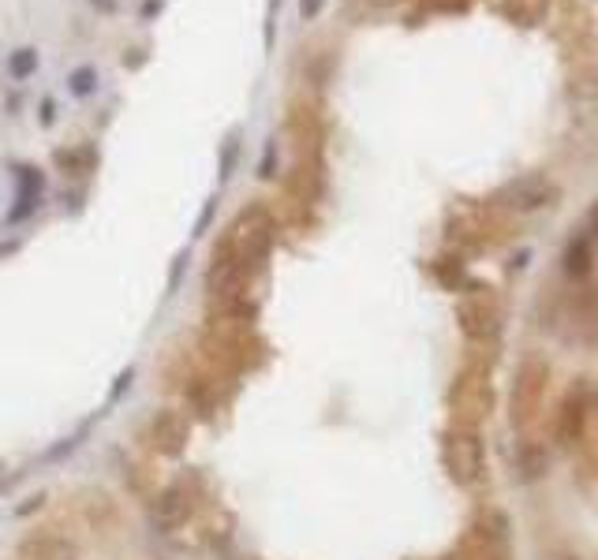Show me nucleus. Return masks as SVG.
Wrapping results in <instances>:
<instances>
[{
    "label": "nucleus",
    "mask_w": 598,
    "mask_h": 560,
    "mask_svg": "<svg viewBox=\"0 0 598 560\" xmlns=\"http://www.w3.org/2000/svg\"><path fill=\"white\" fill-rule=\"evenodd\" d=\"M442 460L449 467V475L456 482H479L483 478V445H479V437L471 434L468 426H460V430H449L442 441Z\"/></svg>",
    "instance_id": "1"
},
{
    "label": "nucleus",
    "mask_w": 598,
    "mask_h": 560,
    "mask_svg": "<svg viewBox=\"0 0 598 560\" xmlns=\"http://www.w3.org/2000/svg\"><path fill=\"white\" fill-rule=\"evenodd\" d=\"M557 198V187L542 172H524V176H516L509 180L505 187L498 191V202L505 210H516V213H535L542 206H550Z\"/></svg>",
    "instance_id": "2"
},
{
    "label": "nucleus",
    "mask_w": 598,
    "mask_h": 560,
    "mask_svg": "<svg viewBox=\"0 0 598 560\" xmlns=\"http://www.w3.org/2000/svg\"><path fill=\"white\" fill-rule=\"evenodd\" d=\"M270 239H273V224L266 217V210H247L236 224V239H232V254L240 258L243 266H255L266 258L270 251Z\"/></svg>",
    "instance_id": "3"
},
{
    "label": "nucleus",
    "mask_w": 598,
    "mask_h": 560,
    "mask_svg": "<svg viewBox=\"0 0 598 560\" xmlns=\"http://www.w3.org/2000/svg\"><path fill=\"white\" fill-rule=\"evenodd\" d=\"M587 415H591V389L576 385L572 392H565V400L557 407L554 419V437L561 445H576L587 434Z\"/></svg>",
    "instance_id": "4"
},
{
    "label": "nucleus",
    "mask_w": 598,
    "mask_h": 560,
    "mask_svg": "<svg viewBox=\"0 0 598 560\" xmlns=\"http://www.w3.org/2000/svg\"><path fill=\"white\" fill-rule=\"evenodd\" d=\"M546 378H550V370H546L542 359H527V363L520 366L516 385H513V419L516 422H527L531 415H535L542 392H546Z\"/></svg>",
    "instance_id": "5"
},
{
    "label": "nucleus",
    "mask_w": 598,
    "mask_h": 560,
    "mask_svg": "<svg viewBox=\"0 0 598 560\" xmlns=\"http://www.w3.org/2000/svg\"><path fill=\"white\" fill-rule=\"evenodd\" d=\"M460 329L471 336V340H494L501 329L498 322V307L486 303V299H471L460 307Z\"/></svg>",
    "instance_id": "6"
},
{
    "label": "nucleus",
    "mask_w": 598,
    "mask_h": 560,
    "mask_svg": "<svg viewBox=\"0 0 598 560\" xmlns=\"http://www.w3.org/2000/svg\"><path fill=\"white\" fill-rule=\"evenodd\" d=\"M456 407H460V415H468V419H483L486 407H490V389H486V381L479 374H468V378H460L456 385Z\"/></svg>",
    "instance_id": "7"
},
{
    "label": "nucleus",
    "mask_w": 598,
    "mask_h": 560,
    "mask_svg": "<svg viewBox=\"0 0 598 560\" xmlns=\"http://www.w3.org/2000/svg\"><path fill=\"white\" fill-rule=\"evenodd\" d=\"M572 329L584 344H598V288L584 292L572 307Z\"/></svg>",
    "instance_id": "8"
},
{
    "label": "nucleus",
    "mask_w": 598,
    "mask_h": 560,
    "mask_svg": "<svg viewBox=\"0 0 598 560\" xmlns=\"http://www.w3.org/2000/svg\"><path fill=\"white\" fill-rule=\"evenodd\" d=\"M38 68H42V53H38L34 45H19V49L8 53V79H12V83H27V79H34Z\"/></svg>",
    "instance_id": "9"
},
{
    "label": "nucleus",
    "mask_w": 598,
    "mask_h": 560,
    "mask_svg": "<svg viewBox=\"0 0 598 560\" xmlns=\"http://www.w3.org/2000/svg\"><path fill=\"white\" fill-rule=\"evenodd\" d=\"M23 560H79V557H75V549L68 542H60L53 534H42V538H30L27 542Z\"/></svg>",
    "instance_id": "10"
},
{
    "label": "nucleus",
    "mask_w": 598,
    "mask_h": 560,
    "mask_svg": "<svg viewBox=\"0 0 598 560\" xmlns=\"http://www.w3.org/2000/svg\"><path fill=\"white\" fill-rule=\"evenodd\" d=\"M98 86H101V75L94 64H79V68L68 71V94H72L75 101H90L98 94Z\"/></svg>",
    "instance_id": "11"
},
{
    "label": "nucleus",
    "mask_w": 598,
    "mask_h": 560,
    "mask_svg": "<svg viewBox=\"0 0 598 560\" xmlns=\"http://www.w3.org/2000/svg\"><path fill=\"white\" fill-rule=\"evenodd\" d=\"M565 273H569V277H587V273H591V239L587 236H576L569 243V251H565Z\"/></svg>",
    "instance_id": "12"
},
{
    "label": "nucleus",
    "mask_w": 598,
    "mask_h": 560,
    "mask_svg": "<svg viewBox=\"0 0 598 560\" xmlns=\"http://www.w3.org/2000/svg\"><path fill=\"white\" fill-rule=\"evenodd\" d=\"M520 471H524V478H539L546 471V452L535 441H524V448H520Z\"/></svg>",
    "instance_id": "13"
},
{
    "label": "nucleus",
    "mask_w": 598,
    "mask_h": 560,
    "mask_svg": "<svg viewBox=\"0 0 598 560\" xmlns=\"http://www.w3.org/2000/svg\"><path fill=\"white\" fill-rule=\"evenodd\" d=\"M513 4H524V12L516 15V27H535L546 15V0H501V8H513Z\"/></svg>",
    "instance_id": "14"
},
{
    "label": "nucleus",
    "mask_w": 598,
    "mask_h": 560,
    "mask_svg": "<svg viewBox=\"0 0 598 560\" xmlns=\"http://www.w3.org/2000/svg\"><path fill=\"white\" fill-rule=\"evenodd\" d=\"M236 154H240V135L232 131L225 139V154H221V180H228L232 176V165H236Z\"/></svg>",
    "instance_id": "15"
},
{
    "label": "nucleus",
    "mask_w": 598,
    "mask_h": 560,
    "mask_svg": "<svg viewBox=\"0 0 598 560\" xmlns=\"http://www.w3.org/2000/svg\"><path fill=\"white\" fill-rule=\"evenodd\" d=\"M38 124H42V127L57 124V101H53V98H42V105H38Z\"/></svg>",
    "instance_id": "16"
},
{
    "label": "nucleus",
    "mask_w": 598,
    "mask_h": 560,
    "mask_svg": "<svg viewBox=\"0 0 598 560\" xmlns=\"http://www.w3.org/2000/svg\"><path fill=\"white\" fill-rule=\"evenodd\" d=\"M273 165H277V142H266V157H262V168H258V176H262V180H270L273 176Z\"/></svg>",
    "instance_id": "17"
},
{
    "label": "nucleus",
    "mask_w": 598,
    "mask_h": 560,
    "mask_svg": "<svg viewBox=\"0 0 598 560\" xmlns=\"http://www.w3.org/2000/svg\"><path fill=\"white\" fill-rule=\"evenodd\" d=\"M322 8H326V0H299V15L303 19H318Z\"/></svg>",
    "instance_id": "18"
},
{
    "label": "nucleus",
    "mask_w": 598,
    "mask_h": 560,
    "mask_svg": "<svg viewBox=\"0 0 598 560\" xmlns=\"http://www.w3.org/2000/svg\"><path fill=\"white\" fill-rule=\"evenodd\" d=\"M161 12H165V0H146L143 12H139V15H143V23H154Z\"/></svg>",
    "instance_id": "19"
},
{
    "label": "nucleus",
    "mask_w": 598,
    "mask_h": 560,
    "mask_svg": "<svg viewBox=\"0 0 598 560\" xmlns=\"http://www.w3.org/2000/svg\"><path fill=\"white\" fill-rule=\"evenodd\" d=\"M584 236H591V239H598V202L587 210V217H584Z\"/></svg>",
    "instance_id": "20"
},
{
    "label": "nucleus",
    "mask_w": 598,
    "mask_h": 560,
    "mask_svg": "<svg viewBox=\"0 0 598 560\" xmlns=\"http://www.w3.org/2000/svg\"><path fill=\"white\" fill-rule=\"evenodd\" d=\"M146 64V53L143 49H131V56L124 53V68H143Z\"/></svg>",
    "instance_id": "21"
},
{
    "label": "nucleus",
    "mask_w": 598,
    "mask_h": 560,
    "mask_svg": "<svg viewBox=\"0 0 598 560\" xmlns=\"http://www.w3.org/2000/svg\"><path fill=\"white\" fill-rule=\"evenodd\" d=\"M90 4H94L101 15H116V8H120V0H90Z\"/></svg>",
    "instance_id": "22"
},
{
    "label": "nucleus",
    "mask_w": 598,
    "mask_h": 560,
    "mask_svg": "<svg viewBox=\"0 0 598 560\" xmlns=\"http://www.w3.org/2000/svg\"><path fill=\"white\" fill-rule=\"evenodd\" d=\"M371 4H378V8H393V4H400V0H371Z\"/></svg>",
    "instance_id": "23"
},
{
    "label": "nucleus",
    "mask_w": 598,
    "mask_h": 560,
    "mask_svg": "<svg viewBox=\"0 0 598 560\" xmlns=\"http://www.w3.org/2000/svg\"><path fill=\"white\" fill-rule=\"evenodd\" d=\"M569 560H576V557H569Z\"/></svg>",
    "instance_id": "24"
}]
</instances>
